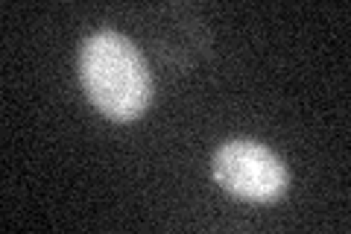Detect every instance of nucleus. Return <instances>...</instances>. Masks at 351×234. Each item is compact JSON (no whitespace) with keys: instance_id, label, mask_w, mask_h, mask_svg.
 Masks as SVG:
<instances>
[{"instance_id":"obj_1","label":"nucleus","mask_w":351,"mask_h":234,"mask_svg":"<svg viewBox=\"0 0 351 234\" xmlns=\"http://www.w3.org/2000/svg\"><path fill=\"white\" fill-rule=\"evenodd\" d=\"M80 80L88 100L112 120H135L152 100V76L126 36L100 30L80 47Z\"/></svg>"},{"instance_id":"obj_2","label":"nucleus","mask_w":351,"mask_h":234,"mask_svg":"<svg viewBox=\"0 0 351 234\" xmlns=\"http://www.w3.org/2000/svg\"><path fill=\"white\" fill-rule=\"evenodd\" d=\"M214 179L249 202H272L287 191V167L269 147L255 141H228L214 155Z\"/></svg>"}]
</instances>
